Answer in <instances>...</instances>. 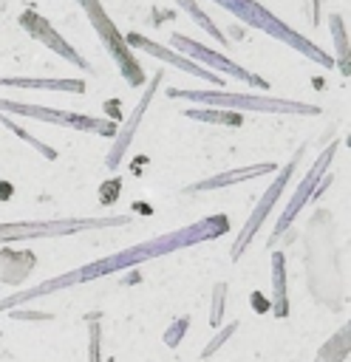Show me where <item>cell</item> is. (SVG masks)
<instances>
[{
	"label": "cell",
	"mask_w": 351,
	"mask_h": 362,
	"mask_svg": "<svg viewBox=\"0 0 351 362\" xmlns=\"http://www.w3.org/2000/svg\"><path fill=\"white\" fill-rule=\"evenodd\" d=\"M170 99H198V102H212V105H232L243 110H260V113H294V116H314L320 107L303 105V102H286V99H272V96H249V93H209V90H167Z\"/></svg>",
	"instance_id": "6da1fadb"
},
{
	"label": "cell",
	"mask_w": 351,
	"mask_h": 362,
	"mask_svg": "<svg viewBox=\"0 0 351 362\" xmlns=\"http://www.w3.org/2000/svg\"><path fill=\"white\" fill-rule=\"evenodd\" d=\"M215 3H221L224 8H229L232 14H238L243 23H252V25H258V28H263V31H269V34H275V37H280V40H289L297 51H303V54H309L311 59H317L320 65H331V59L323 54V51H317L311 42H306L300 34H294L292 28H286L280 20H275L266 8H260V6H255L252 0H215Z\"/></svg>",
	"instance_id": "7a4b0ae2"
},
{
	"label": "cell",
	"mask_w": 351,
	"mask_h": 362,
	"mask_svg": "<svg viewBox=\"0 0 351 362\" xmlns=\"http://www.w3.org/2000/svg\"><path fill=\"white\" fill-rule=\"evenodd\" d=\"M116 223H127V218H71V221H42V223H0V243L3 240H23V238L68 235L76 229L116 226Z\"/></svg>",
	"instance_id": "3957f363"
},
{
	"label": "cell",
	"mask_w": 351,
	"mask_h": 362,
	"mask_svg": "<svg viewBox=\"0 0 351 362\" xmlns=\"http://www.w3.org/2000/svg\"><path fill=\"white\" fill-rule=\"evenodd\" d=\"M0 110H11L20 116H31L40 122H51V124H68L76 130H91V133H102V136H113L116 127L105 119H91L82 113H68V110H51V107H40V105H23V102H6L0 99Z\"/></svg>",
	"instance_id": "277c9868"
},
{
	"label": "cell",
	"mask_w": 351,
	"mask_h": 362,
	"mask_svg": "<svg viewBox=\"0 0 351 362\" xmlns=\"http://www.w3.org/2000/svg\"><path fill=\"white\" fill-rule=\"evenodd\" d=\"M79 3L88 8L91 23L96 25V31L102 34L105 45L110 48V54H113V57H116V62L122 65V74L130 79V85H139V82H142V71H139V65L133 62V57H130V51H127V45H125V40L116 34V28H113V23L108 20V14H105V11H99L96 0H79Z\"/></svg>",
	"instance_id": "5b68a950"
},
{
	"label": "cell",
	"mask_w": 351,
	"mask_h": 362,
	"mask_svg": "<svg viewBox=\"0 0 351 362\" xmlns=\"http://www.w3.org/2000/svg\"><path fill=\"white\" fill-rule=\"evenodd\" d=\"M300 153H303V150H300ZM300 153H297V156H294V158H292V161H289V164L283 167V173H280V178H277V181H275L272 187H269V192H266V195L260 198V204L255 206V212H252V218L246 221V226H243V232L238 235V240H235V246H232V257H238V255H241V252H243V249L249 246V240L255 238V232H258V226H260V221H263V218L269 215V209H272V206H275V201L280 198V189H283V187L289 184V178H292V170H294V164L300 161Z\"/></svg>",
	"instance_id": "8992f818"
},
{
	"label": "cell",
	"mask_w": 351,
	"mask_h": 362,
	"mask_svg": "<svg viewBox=\"0 0 351 362\" xmlns=\"http://www.w3.org/2000/svg\"><path fill=\"white\" fill-rule=\"evenodd\" d=\"M20 23H23V25H25V28L40 40V42H45L51 51L62 54L65 59L76 62L79 68H88V62H85V59H82V57H79V54H76V51H74V48H71V45H68V42H65V40H62L51 25H48V20H42V17H40V14H34V11H23Z\"/></svg>",
	"instance_id": "52a82bcc"
},
{
	"label": "cell",
	"mask_w": 351,
	"mask_h": 362,
	"mask_svg": "<svg viewBox=\"0 0 351 362\" xmlns=\"http://www.w3.org/2000/svg\"><path fill=\"white\" fill-rule=\"evenodd\" d=\"M331 158H334V144H331V147H328V150H326V153L320 156V161H317V164L311 167V173H309V175L303 178L300 189H297V192H294V198L289 201V209H286V212L280 215V221H277L275 238H280V235H283V229H286V226H289V223L294 221V215L300 212V206H303V204H306V198L311 195V187H314V181H317V178H323V170H326V164H328ZM275 238H272V240H275Z\"/></svg>",
	"instance_id": "ba28073f"
},
{
	"label": "cell",
	"mask_w": 351,
	"mask_h": 362,
	"mask_svg": "<svg viewBox=\"0 0 351 362\" xmlns=\"http://www.w3.org/2000/svg\"><path fill=\"white\" fill-rule=\"evenodd\" d=\"M173 42H176V48L187 51V54H192V57H201V59H204V62H209V65L224 68V71H226L229 76H235V79H243V82H249V85L266 88V82H263V79H258V76H252L249 71H243L241 65H235V62H229V59H224V57H218V54L207 51L201 42H192V40H187V37H181V34H176V37H173Z\"/></svg>",
	"instance_id": "9c48e42d"
},
{
	"label": "cell",
	"mask_w": 351,
	"mask_h": 362,
	"mask_svg": "<svg viewBox=\"0 0 351 362\" xmlns=\"http://www.w3.org/2000/svg\"><path fill=\"white\" fill-rule=\"evenodd\" d=\"M125 45H136V48H142V51H147V54H156V57H161V59H167V62H176L184 74H192V76H201V79H207V82H218V85H221V79H218L215 74H209V71H204L201 65H195V62L178 57L176 51L161 48L159 42H153V40H147V37H142V34H127V37H125Z\"/></svg>",
	"instance_id": "30bf717a"
},
{
	"label": "cell",
	"mask_w": 351,
	"mask_h": 362,
	"mask_svg": "<svg viewBox=\"0 0 351 362\" xmlns=\"http://www.w3.org/2000/svg\"><path fill=\"white\" fill-rule=\"evenodd\" d=\"M161 82V74H156L153 76V82H150V90L139 99V105L133 107V113H130V119H127V124L122 127V133H119V139H116V144H113V150H110V156H108V167L113 170L116 164H119V158H122V153L127 150V144H130V139H133V130H136V124L142 122V113H144V107L150 105V99H153V88Z\"/></svg>",
	"instance_id": "8fae6325"
},
{
	"label": "cell",
	"mask_w": 351,
	"mask_h": 362,
	"mask_svg": "<svg viewBox=\"0 0 351 362\" xmlns=\"http://www.w3.org/2000/svg\"><path fill=\"white\" fill-rule=\"evenodd\" d=\"M275 167L272 164H258V167H246V170H232V173H224V175H212L207 181H198V184H190L187 192H204V189H215V187H226V184H235L238 178H255V175H263V173H272Z\"/></svg>",
	"instance_id": "7c38bea8"
},
{
	"label": "cell",
	"mask_w": 351,
	"mask_h": 362,
	"mask_svg": "<svg viewBox=\"0 0 351 362\" xmlns=\"http://www.w3.org/2000/svg\"><path fill=\"white\" fill-rule=\"evenodd\" d=\"M0 85H8V88H51V90H68V93H82L85 90L82 79H0Z\"/></svg>",
	"instance_id": "4fadbf2b"
},
{
	"label": "cell",
	"mask_w": 351,
	"mask_h": 362,
	"mask_svg": "<svg viewBox=\"0 0 351 362\" xmlns=\"http://www.w3.org/2000/svg\"><path fill=\"white\" fill-rule=\"evenodd\" d=\"M272 274H275V314L286 317L289 300H286V272H283V255L280 252H275V257H272Z\"/></svg>",
	"instance_id": "5bb4252c"
},
{
	"label": "cell",
	"mask_w": 351,
	"mask_h": 362,
	"mask_svg": "<svg viewBox=\"0 0 351 362\" xmlns=\"http://www.w3.org/2000/svg\"><path fill=\"white\" fill-rule=\"evenodd\" d=\"M345 356H348V325H343L340 334L323 345L317 362H343Z\"/></svg>",
	"instance_id": "9a60e30c"
},
{
	"label": "cell",
	"mask_w": 351,
	"mask_h": 362,
	"mask_svg": "<svg viewBox=\"0 0 351 362\" xmlns=\"http://www.w3.org/2000/svg\"><path fill=\"white\" fill-rule=\"evenodd\" d=\"M190 119H204V122H229V124H238L241 116L235 113H218V110H184Z\"/></svg>",
	"instance_id": "2e32d148"
},
{
	"label": "cell",
	"mask_w": 351,
	"mask_h": 362,
	"mask_svg": "<svg viewBox=\"0 0 351 362\" xmlns=\"http://www.w3.org/2000/svg\"><path fill=\"white\" fill-rule=\"evenodd\" d=\"M224 294H226V286L218 283V286H215V297H212V314H209V325H212V328H218V322H221V314H224Z\"/></svg>",
	"instance_id": "e0dca14e"
},
{
	"label": "cell",
	"mask_w": 351,
	"mask_h": 362,
	"mask_svg": "<svg viewBox=\"0 0 351 362\" xmlns=\"http://www.w3.org/2000/svg\"><path fill=\"white\" fill-rule=\"evenodd\" d=\"M3 122H6V124H8V127H11V130H14V133H17V136H20V139H25V141H28V144H34V147H37V150H40V153H42V156H45V158H57V153H54V150H51V147H45V144H42V141H37V139H34V136H28V133H25V130H23V127H17V124H14V122H8V119H3Z\"/></svg>",
	"instance_id": "ac0fdd59"
},
{
	"label": "cell",
	"mask_w": 351,
	"mask_h": 362,
	"mask_svg": "<svg viewBox=\"0 0 351 362\" xmlns=\"http://www.w3.org/2000/svg\"><path fill=\"white\" fill-rule=\"evenodd\" d=\"M181 6H184V8H187V11L192 14V17H198V23H201V25H204V28H207V31H209V34H212L215 40H221V42H224V37H221V31H218V28H215V25H212V23H209V20L204 17V14H201V8H198V6L192 3V0H181Z\"/></svg>",
	"instance_id": "d6986e66"
},
{
	"label": "cell",
	"mask_w": 351,
	"mask_h": 362,
	"mask_svg": "<svg viewBox=\"0 0 351 362\" xmlns=\"http://www.w3.org/2000/svg\"><path fill=\"white\" fill-rule=\"evenodd\" d=\"M235 328H238V322L226 325V328H224V331H221V334H218V337H215V339H212V342L204 348V354H201V356H204V359H209V356H212V354H215V351H218V348L226 342V337H232V334H235Z\"/></svg>",
	"instance_id": "ffe728a7"
},
{
	"label": "cell",
	"mask_w": 351,
	"mask_h": 362,
	"mask_svg": "<svg viewBox=\"0 0 351 362\" xmlns=\"http://www.w3.org/2000/svg\"><path fill=\"white\" fill-rule=\"evenodd\" d=\"M187 322H190V320H187V317H181V320H178L176 325H170V331L164 334V342H167L170 348H176V345L181 342V337H184V328H187Z\"/></svg>",
	"instance_id": "44dd1931"
},
{
	"label": "cell",
	"mask_w": 351,
	"mask_h": 362,
	"mask_svg": "<svg viewBox=\"0 0 351 362\" xmlns=\"http://www.w3.org/2000/svg\"><path fill=\"white\" fill-rule=\"evenodd\" d=\"M88 362H102L99 359V325H91V354Z\"/></svg>",
	"instance_id": "7402d4cb"
},
{
	"label": "cell",
	"mask_w": 351,
	"mask_h": 362,
	"mask_svg": "<svg viewBox=\"0 0 351 362\" xmlns=\"http://www.w3.org/2000/svg\"><path fill=\"white\" fill-rule=\"evenodd\" d=\"M14 317L17 320H48V314H40V311L37 314L34 311H14Z\"/></svg>",
	"instance_id": "603a6c76"
}]
</instances>
